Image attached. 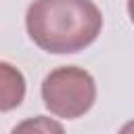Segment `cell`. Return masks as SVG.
Masks as SVG:
<instances>
[{
    "label": "cell",
    "mask_w": 134,
    "mask_h": 134,
    "mask_svg": "<svg viewBox=\"0 0 134 134\" xmlns=\"http://www.w3.org/2000/svg\"><path fill=\"white\" fill-rule=\"evenodd\" d=\"M128 17L134 23V0H128Z\"/></svg>",
    "instance_id": "cell-6"
},
{
    "label": "cell",
    "mask_w": 134,
    "mask_h": 134,
    "mask_svg": "<svg viewBox=\"0 0 134 134\" xmlns=\"http://www.w3.org/2000/svg\"><path fill=\"white\" fill-rule=\"evenodd\" d=\"M27 84L19 67L0 61V113L17 109L25 100Z\"/></svg>",
    "instance_id": "cell-3"
},
{
    "label": "cell",
    "mask_w": 134,
    "mask_h": 134,
    "mask_svg": "<svg viewBox=\"0 0 134 134\" xmlns=\"http://www.w3.org/2000/svg\"><path fill=\"white\" fill-rule=\"evenodd\" d=\"M44 107L63 119H77L86 115L96 100V82L90 71L77 65H63L52 69L42 80Z\"/></svg>",
    "instance_id": "cell-2"
},
{
    "label": "cell",
    "mask_w": 134,
    "mask_h": 134,
    "mask_svg": "<svg viewBox=\"0 0 134 134\" xmlns=\"http://www.w3.org/2000/svg\"><path fill=\"white\" fill-rule=\"evenodd\" d=\"M31 42L50 54H75L103 29V13L92 0H34L25 13Z\"/></svg>",
    "instance_id": "cell-1"
},
{
    "label": "cell",
    "mask_w": 134,
    "mask_h": 134,
    "mask_svg": "<svg viewBox=\"0 0 134 134\" xmlns=\"http://www.w3.org/2000/svg\"><path fill=\"white\" fill-rule=\"evenodd\" d=\"M117 134H134V119L126 121V124L119 128V132H117Z\"/></svg>",
    "instance_id": "cell-5"
},
{
    "label": "cell",
    "mask_w": 134,
    "mask_h": 134,
    "mask_svg": "<svg viewBox=\"0 0 134 134\" xmlns=\"http://www.w3.org/2000/svg\"><path fill=\"white\" fill-rule=\"evenodd\" d=\"M10 134H65V128L61 121L48 117V115H34L23 121H19Z\"/></svg>",
    "instance_id": "cell-4"
}]
</instances>
